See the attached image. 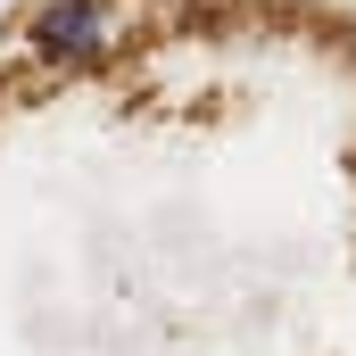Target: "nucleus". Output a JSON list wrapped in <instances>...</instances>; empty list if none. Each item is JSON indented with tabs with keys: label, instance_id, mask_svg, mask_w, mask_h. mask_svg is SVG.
<instances>
[{
	"label": "nucleus",
	"instance_id": "obj_1",
	"mask_svg": "<svg viewBox=\"0 0 356 356\" xmlns=\"http://www.w3.org/2000/svg\"><path fill=\"white\" fill-rule=\"evenodd\" d=\"M0 356H356V0H8Z\"/></svg>",
	"mask_w": 356,
	"mask_h": 356
}]
</instances>
